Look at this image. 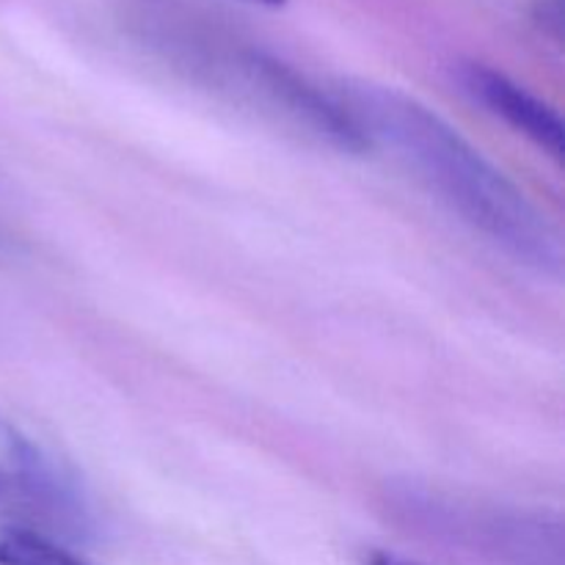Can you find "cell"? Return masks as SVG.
<instances>
[{"label":"cell","mask_w":565,"mask_h":565,"mask_svg":"<svg viewBox=\"0 0 565 565\" xmlns=\"http://www.w3.org/2000/svg\"><path fill=\"white\" fill-rule=\"evenodd\" d=\"M334 97L356 121L370 149H390L403 169L486 241L541 274H561L557 226L450 121L392 86L348 83Z\"/></svg>","instance_id":"6da1fadb"},{"label":"cell","mask_w":565,"mask_h":565,"mask_svg":"<svg viewBox=\"0 0 565 565\" xmlns=\"http://www.w3.org/2000/svg\"><path fill=\"white\" fill-rule=\"evenodd\" d=\"M0 516L58 544H83L94 519L75 478L0 414Z\"/></svg>","instance_id":"7a4b0ae2"},{"label":"cell","mask_w":565,"mask_h":565,"mask_svg":"<svg viewBox=\"0 0 565 565\" xmlns=\"http://www.w3.org/2000/svg\"><path fill=\"white\" fill-rule=\"evenodd\" d=\"M439 511L436 530L483 552L502 565H563V533L557 522L524 513L480 511V508L425 502Z\"/></svg>","instance_id":"3957f363"},{"label":"cell","mask_w":565,"mask_h":565,"mask_svg":"<svg viewBox=\"0 0 565 565\" xmlns=\"http://www.w3.org/2000/svg\"><path fill=\"white\" fill-rule=\"evenodd\" d=\"M458 81L461 88L483 105L491 116L505 121L508 127L519 132V136L530 138L539 149L552 154L555 160H563L565 154V127L561 114L544 99L535 97L530 88L508 77L505 72L494 70V66L478 64V61H467L458 70Z\"/></svg>","instance_id":"277c9868"},{"label":"cell","mask_w":565,"mask_h":565,"mask_svg":"<svg viewBox=\"0 0 565 565\" xmlns=\"http://www.w3.org/2000/svg\"><path fill=\"white\" fill-rule=\"evenodd\" d=\"M0 565H88L70 546L42 539L36 533L6 527L0 530Z\"/></svg>","instance_id":"5b68a950"},{"label":"cell","mask_w":565,"mask_h":565,"mask_svg":"<svg viewBox=\"0 0 565 565\" xmlns=\"http://www.w3.org/2000/svg\"><path fill=\"white\" fill-rule=\"evenodd\" d=\"M367 565H423V563L408 561V557H401V555H392V552H373Z\"/></svg>","instance_id":"8992f818"}]
</instances>
